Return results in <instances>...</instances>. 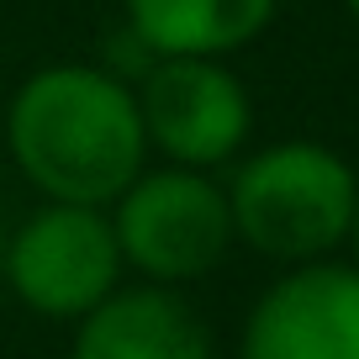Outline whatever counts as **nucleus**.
Segmentation results:
<instances>
[{"label":"nucleus","instance_id":"1","mask_svg":"<svg viewBox=\"0 0 359 359\" xmlns=\"http://www.w3.org/2000/svg\"><path fill=\"white\" fill-rule=\"evenodd\" d=\"M6 154L43 201L111 206L148 164L133 85L101 64H43L6 106Z\"/></svg>","mask_w":359,"mask_h":359},{"label":"nucleus","instance_id":"2","mask_svg":"<svg viewBox=\"0 0 359 359\" xmlns=\"http://www.w3.org/2000/svg\"><path fill=\"white\" fill-rule=\"evenodd\" d=\"M222 191L238 243L280 264H312L348 243L359 175L327 143L285 137L238 158Z\"/></svg>","mask_w":359,"mask_h":359},{"label":"nucleus","instance_id":"3","mask_svg":"<svg viewBox=\"0 0 359 359\" xmlns=\"http://www.w3.org/2000/svg\"><path fill=\"white\" fill-rule=\"evenodd\" d=\"M122 264L154 285H185L212 275L227 259L233 212L212 169L185 164H143L122 196L106 206Z\"/></svg>","mask_w":359,"mask_h":359},{"label":"nucleus","instance_id":"4","mask_svg":"<svg viewBox=\"0 0 359 359\" xmlns=\"http://www.w3.org/2000/svg\"><path fill=\"white\" fill-rule=\"evenodd\" d=\"M122 269L127 264L106 206L79 201H43L11 227L0 248V275L11 296L48 323H79L122 285Z\"/></svg>","mask_w":359,"mask_h":359},{"label":"nucleus","instance_id":"5","mask_svg":"<svg viewBox=\"0 0 359 359\" xmlns=\"http://www.w3.org/2000/svg\"><path fill=\"white\" fill-rule=\"evenodd\" d=\"M148 154L185 169H222L243 154L254 133L248 85L227 58H154L133 85Z\"/></svg>","mask_w":359,"mask_h":359},{"label":"nucleus","instance_id":"6","mask_svg":"<svg viewBox=\"0 0 359 359\" xmlns=\"http://www.w3.org/2000/svg\"><path fill=\"white\" fill-rule=\"evenodd\" d=\"M238 359H359V269L338 259L285 264L248 312Z\"/></svg>","mask_w":359,"mask_h":359},{"label":"nucleus","instance_id":"7","mask_svg":"<svg viewBox=\"0 0 359 359\" xmlns=\"http://www.w3.org/2000/svg\"><path fill=\"white\" fill-rule=\"evenodd\" d=\"M69 359H217L212 327L180 285H116L74 323Z\"/></svg>","mask_w":359,"mask_h":359},{"label":"nucleus","instance_id":"8","mask_svg":"<svg viewBox=\"0 0 359 359\" xmlns=\"http://www.w3.org/2000/svg\"><path fill=\"white\" fill-rule=\"evenodd\" d=\"M280 11V0H122V22L158 58H233Z\"/></svg>","mask_w":359,"mask_h":359},{"label":"nucleus","instance_id":"9","mask_svg":"<svg viewBox=\"0 0 359 359\" xmlns=\"http://www.w3.org/2000/svg\"><path fill=\"white\" fill-rule=\"evenodd\" d=\"M348 248H354V269H359V196H354V222H348Z\"/></svg>","mask_w":359,"mask_h":359},{"label":"nucleus","instance_id":"10","mask_svg":"<svg viewBox=\"0 0 359 359\" xmlns=\"http://www.w3.org/2000/svg\"><path fill=\"white\" fill-rule=\"evenodd\" d=\"M344 6H348V16H354V22H359V0H344Z\"/></svg>","mask_w":359,"mask_h":359}]
</instances>
